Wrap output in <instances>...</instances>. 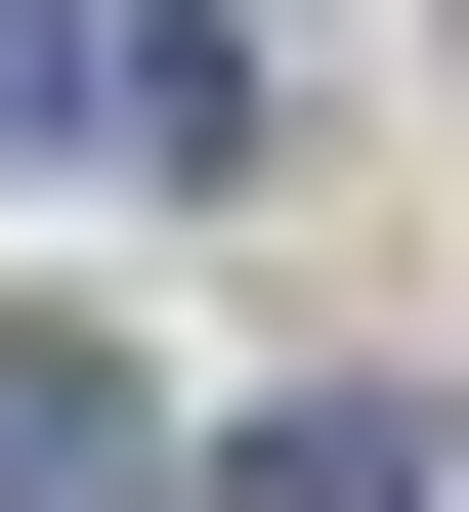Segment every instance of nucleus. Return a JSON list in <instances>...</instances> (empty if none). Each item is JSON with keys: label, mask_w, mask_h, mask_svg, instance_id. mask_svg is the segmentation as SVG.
Returning <instances> with one entry per match:
<instances>
[{"label": "nucleus", "mask_w": 469, "mask_h": 512, "mask_svg": "<svg viewBox=\"0 0 469 512\" xmlns=\"http://www.w3.org/2000/svg\"><path fill=\"white\" fill-rule=\"evenodd\" d=\"M214 512H427V384H256V427H214Z\"/></svg>", "instance_id": "1"}, {"label": "nucleus", "mask_w": 469, "mask_h": 512, "mask_svg": "<svg viewBox=\"0 0 469 512\" xmlns=\"http://www.w3.org/2000/svg\"><path fill=\"white\" fill-rule=\"evenodd\" d=\"M0 86H86V43H43V0H0Z\"/></svg>", "instance_id": "3"}, {"label": "nucleus", "mask_w": 469, "mask_h": 512, "mask_svg": "<svg viewBox=\"0 0 469 512\" xmlns=\"http://www.w3.org/2000/svg\"><path fill=\"white\" fill-rule=\"evenodd\" d=\"M171 427H128V342H0V512H128Z\"/></svg>", "instance_id": "2"}]
</instances>
